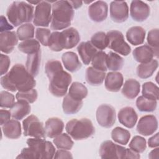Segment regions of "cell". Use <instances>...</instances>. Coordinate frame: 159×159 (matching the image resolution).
<instances>
[{
	"instance_id": "44",
	"label": "cell",
	"mask_w": 159,
	"mask_h": 159,
	"mask_svg": "<svg viewBox=\"0 0 159 159\" xmlns=\"http://www.w3.org/2000/svg\"><path fill=\"white\" fill-rule=\"evenodd\" d=\"M48 47L53 52H60L63 50L60 39V32L54 31L50 37Z\"/></svg>"
},
{
	"instance_id": "48",
	"label": "cell",
	"mask_w": 159,
	"mask_h": 159,
	"mask_svg": "<svg viewBox=\"0 0 159 159\" xmlns=\"http://www.w3.org/2000/svg\"><path fill=\"white\" fill-rule=\"evenodd\" d=\"M1 60H0V70H1V75L3 76L6 74L11 63L10 58L9 56L6 55H4L2 53L1 54Z\"/></svg>"
},
{
	"instance_id": "19",
	"label": "cell",
	"mask_w": 159,
	"mask_h": 159,
	"mask_svg": "<svg viewBox=\"0 0 159 159\" xmlns=\"http://www.w3.org/2000/svg\"><path fill=\"white\" fill-rule=\"evenodd\" d=\"M124 83L122 73L117 71L109 72L105 78V88L111 92H118Z\"/></svg>"
},
{
	"instance_id": "11",
	"label": "cell",
	"mask_w": 159,
	"mask_h": 159,
	"mask_svg": "<svg viewBox=\"0 0 159 159\" xmlns=\"http://www.w3.org/2000/svg\"><path fill=\"white\" fill-rule=\"evenodd\" d=\"M96 116L99 125L105 128H111L116 122V110L111 105L102 104L98 107Z\"/></svg>"
},
{
	"instance_id": "8",
	"label": "cell",
	"mask_w": 159,
	"mask_h": 159,
	"mask_svg": "<svg viewBox=\"0 0 159 159\" xmlns=\"http://www.w3.org/2000/svg\"><path fill=\"white\" fill-rule=\"evenodd\" d=\"M22 128L24 136L42 139H45L47 137L43 123L34 115H30L23 120Z\"/></svg>"
},
{
	"instance_id": "26",
	"label": "cell",
	"mask_w": 159,
	"mask_h": 159,
	"mask_svg": "<svg viewBox=\"0 0 159 159\" xmlns=\"http://www.w3.org/2000/svg\"><path fill=\"white\" fill-rule=\"evenodd\" d=\"M146 32L140 26H134L128 29L126 32L127 41L133 45H139L143 43Z\"/></svg>"
},
{
	"instance_id": "22",
	"label": "cell",
	"mask_w": 159,
	"mask_h": 159,
	"mask_svg": "<svg viewBox=\"0 0 159 159\" xmlns=\"http://www.w3.org/2000/svg\"><path fill=\"white\" fill-rule=\"evenodd\" d=\"M2 132L4 136L9 139H17L22 134L20 123L16 119H10L6 123L1 125Z\"/></svg>"
},
{
	"instance_id": "4",
	"label": "cell",
	"mask_w": 159,
	"mask_h": 159,
	"mask_svg": "<svg viewBox=\"0 0 159 159\" xmlns=\"http://www.w3.org/2000/svg\"><path fill=\"white\" fill-rule=\"evenodd\" d=\"M75 12L68 1H57L52 6L50 27L54 30H63L68 27L73 19Z\"/></svg>"
},
{
	"instance_id": "20",
	"label": "cell",
	"mask_w": 159,
	"mask_h": 159,
	"mask_svg": "<svg viewBox=\"0 0 159 159\" xmlns=\"http://www.w3.org/2000/svg\"><path fill=\"white\" fill-rule=\"evenodd\" d=\"M64 123L58 117L49 118L45 123V132L46 136L49 138H55L62 133L64 129Z\"/></svg>"
},
{
	"instance_id": "13",
	"label": "cell",
	"mask_w": 159,
	"mask_h": 159,
	"mask_svg": "<svg viewBox=\"0 0 159 159\" xmlns=\"http://www.w3.org/2000/svg\"><path fill=\"white\" fill-rule=\"evenodd\" d=\"M158 129V120L153 115L142 116L137 125V132L144 136L152 135Z\"/></svg>"
},
{
	"instance_id": "10",
	"label": "cell",
	"mask_w": 159,
	"mask_h": 159,
	"mask_svg": "<svg viewBox=\"0 0 159 159\" xmlns=\"http://www.w3.org/2000/svg\"><path fill=\"white\" fill-rule=\"evenodd\" d=\"M52 5L48 1H40L35 7L33 24L35 26L48 27L52 20Z\"/></svg>"
},
{
	"instance_id": "33",
	"label": "cell",
	"mask_w": 159,
	"mask_h": 159,
	"mask_svg": "<svg viewBox=\"0 0 159 159\" xmlns=\"http://www.w3.org/2000/svg\"><path fill=\"white\" fill-rule=\"evenodd\" d=\"M124 58L119 54L109 52L107 54V68L112 71H117L122 69L124 65Z\"/></svg>"
},
{
	"instance_id": "45",
	"label": "cell",
	"mask_w": 159,
	"mask_h": 159,
	"mask_svg": "<svg viewBox=\"0 0 159 159\" xmlns=\"http://www.w3.org/2000/svg\"><path fill=\"white\" fill-rule=\"evenodd\" d=\"M38 97V93L36 89H32L26 91H18L16 95L17 101L22 100L29 103L34 102Z\"/></svg>"
},
{
	"instance_id": "15",
	"label": "cell",
	"mask_w": 159,
	"mask_h": 159,
	"mask_svg": "<svg viewBox=\"0 0 159 159\" xmlns=\"http://www.w3.org/2000/svg\"><path fill=\"white\" fill-rule=\"evenodd\" d=\"M108 14V5L103 1H94L88 7V15L94 22H101L106 19Z\"/></svg>"
},
{
	"instance_id": "24",
	"label": "cell",
	"mask_w": 159,
	"mask_h": 159,
	"mask_svg": "<svg viewBox=\"0 0 159 159\" xmlns=\"http://www.w3.org/2000/svg\"><path fill=\"white\" fill-rule=\"evenodd\" d=\"M62 63L68 71L75 73L78 71L82 66L78 55L73 52H66L61 56Z\"/></svg>"
},
{
	"instance_id": "6",
	"label": "cell",
	"mask_w": 159,
	"mask_h": 159,
	"mask_svg": "<svg viewBox=\"0 0 159 159\" xmlns=\"http://www.w3.org/2000/svg\"><path fill=\"white\" fill-rule=\"evenodd\" d=\"M65 130L67 134L76 140L86 139L95 132V128L91 120L87 118L69 120L66 124Z\"/></svg>"
},
{
	"instance_id": "28",
	"label": "cell",
	"mask_w": 159,
	"mask_h": 159,
	"mask_svg": "<svg viewBox=\"0 0 159 159\" xmlns=\"http://www.w3.org/2000/svg\"><path fill=\"white\" fill-rule=\"evenodd\" d=\"M106 75L105 71L97 70L93 66H89L86 70L85 78L89 84L91 86H99L103 83Z\"/></svg>"
},
{
	"instance_id": "54",
	"label": "cell",
	"mask_w": 159,
	"mask_h": 159,
	"mask_svg": "<svg viewBox=\"0 0 159 159\" xmlns=\"http://www.w3.org/2000/svg\"><path fill=\"white\" fill-rule=\"evenodd\" d=\"M73 9H78L81 7L83 2L81 1H68Z\"/></svg>"
},
{
	"instance_id": "32",
	"label": "cell",
	"mask_w": 159,
	"mask_h": 159,
	"mask_svg": "<svg viewBox=\"0 0 159 159\" xmlns=\"http://www.w3.org/2000/svg\"><path fill=\"white\" fill-rule=\"evenodd\" d=\"M68 94L75 99L83 101L88 95V89L81 83L75 81L70 85Z\"/></svg>"
},
{
	"instance_id": "50",
	"label": "cell",
	"mask_w": 159,
	"mask_h": 159,
	"mask_svg": "<svg viewBox=\"0 0 159 159\" xmlns=\"http://www.w3.org/2000/svg\"><path fill=\"white\" fill-rule=\"evenodd\" d=\"M11 117V113L10 111L6 109H1L0 111V124L2 125L7 121H9Z\"/></svg>"
},
{
	"instance_id": "35",
	"label": "cell",
	"mask_w": 159,
	"mask_h": 159,
	"mask_svg": "<svg viewBox=\"0 0 159 159\" xmlns=\"http://www.w3.org/2000/svg\"><path fill=\"white\" fill-rule=\"evenodd\" d=\"M135 103L137 109L141 112H153L157 106V101L147 98L143 96H139Z\"/></svg>"
},
{
	"instance_id": "37",
	"label": "cell",
	"mask_w": 159,
	"mask_h": 159,
	"mask_svg": "<svg viewBox=\"0 0 159 159\" xmlns=\"http://www.w3.org/2000/svg\"><path fill=\"white\" fill-rule=\"evenodd\" d=\"M53 139V142L58 149L68 150L72 148L74 144L71 137L66 133H61Z\"/></svg>"
},
{
	"instance_id": "2",
	"label": "cell",
	"mask_w": 159,
	"mask_h": 159,
	"mask_svg": "<svg viewBox=\"0 0 159 159\" xmlns=\"http://www.w3.org/2000/svg\"><path fill=\"white\" fill-rule=\"evenodd\" d=\"M1 84L3 88L12 92L26 91L34 89L36 81L23 65L16 64L1 76Z\"/></svg>"
},
{
	"instance_id": "23",
	"label": "cell",
	"mask_w": 159,
	"mask_h": 159,
	"mask_svg": "<svg viewBox=\"0 0 159 159\" xmlns=\"http://www.w3.org/2000/svg\"><path fill=\"white\" fill-rule=\"evenodd\" d=\"M132 55L134 60L140 63H145L153 60L154 56L153 50L148 45H143L135 48Z\"/></svg>"
},
{
	"instance_id": "53",
	"label": "cell",
	"mask_w": 159,
	"mask_h": 159,
	"mask_svg": "<svg viewBox=\"0 0 159 159\" xmlns=\"http://www.w3.org/2000/svg\"><path fill=\"white\" fill-rule=\"evenodd\" d=\"M159 148L155 147V149L152 150L148 154L149 158H159Z\"/></svg>"
},
{
	"instance_id": "41",
	"label": "cell",
	"mask_w": 159,
	"mask_h": 159,
	"mask_svg": "<svg viewBox=\"0 0 159 159\" xmlns=\"http://www.w3.org/2000/svg\"><path fill=\"white\" fill-rule=\"evenodd\" d=\"M147 40L148 45L154 51V56L158 57L159 54V30L158 29L150 30L147 35Z\"/></svg>"
},
{
	"instance_id": "36",
	"label": "cell",
	"mask_w": 159,
	"mask_h": 159,
	"mask_svg": "<svg viewBox=\"0 0 159 159\" xmlns=\"http://www.w3.org/2000/svg\"><path fill=\"white\" fill-rule=\"evenodd\" d=\"M19 51L26 54H32L40 50V45L35 39H28L22 41L18 45Z\"/></svg>"
},
{
	"instance_id": "27",
	"label": "cell",
	"mask_w": 159,
	"mask_h": 159,
	"mask_svg": "<svg viewBox=\"0 0 159 159\" xmlns=\"http://www.w3.org/2000/svg\"><path fill=\"white\" fill-rule=\"evenodd\" d=\"M140 90V84L138 81L135 79H128L123 84L121 92L126 98L133 99L138 96Z\"/></svg>"
},
{
	"instance_id": "7",
	"label": "cell",
	"mask_w": 159,
	"mask_h": 159,
	"mask_svg": "<svg viewBox=\"0 0 159 159\" xmlns=\"http://www.w3.org/2000/svg\"><path fill=\"white\" fill-rule=\"evenodd\" d=\"M107 47L123 56H127L131 52V48L125 42L122 33L119 30H112L107 34Z\"/></svg>"
},
{
	"instance_id": "3",
	"label": "cell",
	"mask_w": 159,
	"mask_h": 159,
	"mask_svg": "<svg viewBox=\"0 0 159 159\" xmlns=\"http://www.w3.org/2000/svg\"><path fill=\"white\" fill-rule=\"evenodd\" d=\"M28 147L24 148L16 158L51 159L55 153L52 143L42 138H30L26 142Z\"/></svg>"
},
{
	"instance_id": "29",
	"label": "cell",
	"mask_w": 159,
	"mask_h": 159,
	"mask_svg": "<svg viewBox=\"0 0 159 159\" xmlns=\"http://www.w3.org/2000/svg\"><path fill=\"white\" fill-rule=\"evenodd\" d=\"M158 66L157 60L153 59L145 63H140L137 67V75L142 79H147L151 77Z\"/></svg>"
},
{
	"instance_id": "47",
	"label": "cell",
	"mask_w": 159,
	"mask_h": 159,
	"mask_svg": "<svg viewBox=\"0 0 159 159\" xmlns=\"http://www.w3.org/2000/svg\"><path fill=\"white\" fill-rule=\"evenodd\" d=\"M51 34L50 30L45 28L40 27L35 30L36 39L43 46H48Z\"/></svg>"
},
{
	"instance_id": "51",
	"label": "cell",
	"mask_w": 159,
	"mask_h": 159,
	"mask_svg": "<svg viewBox=\"0 0 159 159\" xmlns=\"http://www.w3.org/2000/svg\"><path fill=\"white\" fill-rule=\"evenodd\" d=\"M12 29H13V26H12L8 23L6 18L4 16H1V27H0L1 32L10 31V30H12Z\"/></svg>"
},
{
	"instance_id": "39",
	"label": "cell",
	"mask_w": 159,
	"mask_h": 159,
	"mask_svg": "<svg viewBox=\"0 0 159 159\" xmlns=\"http://www.w3.org/2000/svg\"><path fill=\"white\" fill-rule=\"evenodd\" d=\"M107 54L102 50H99L96 52L91 60L92 66L97 70L106 71L107 68Z\"/></svg>"
},
{
	"instance_id": "30",
	"label": "cell",
	"mask_w": 159,
	"mask_h": 159,
	"mask_svg": "<svg viewBox=\"0 0 159 159\" xmlns=\"http://www.w3.org/2000/svg\"><path fill=\"white\" fill-rule=\"evenodd\" d=\"M83 101L76 100L71 98L68 94L64 96L62 102L63 111L66 114H73L78 112L82 107Z\"/></svg>"
},
{
	"instance_id": "9",
	"label": "cell",
	"mask_w": 159,
	"mask_h": 159,
	"mask_svg": "<svg viewBox=\"0 0 159 159\" xmlns=\"http://www.w3.org/2000/svg\"><path fill=\"white\" fill-rule=\"evenodd\" d=\"M127 148L114 143L111 140L103 142L99 147V155L102 158L126 159Z\"/></svg>"
},
{
	"instance_id": "5",
	"label": "cell",
	"mask_w": 159,
	"mask_h": 159,
	"mask_svg": "<svg viewBox=\"0 0 159 159\" xmlns=\"http://www.w3.org/2000/svg\"><path fill=\"white\" fill-rule=\"evenodd\" d=\"M34 7L25 1H14L8 7L6 15L14 27L30 23L34 19Z\"/></svg>"
},
{
	"instance_id": "31",
	"label": "cell",
	"mask_w": 159,
	"mask_h": 159,
	"mask_svg": "<svg viewBox=\"0 0 159 159\" xmlns=\"http://www.w3.org/2000/svg\"><path fill=\"white\" fill-rule=\"evenodd\" d=\"M41 60V51L39 50L37 52L29 54L27 57L25 68L29 73L35 77L39 71L40 64Z\"/></svg>"
},
{
	"instance_id": "18",
	"label": "cell",
	"mask_w": 159,
	"mask_h": 159,
	"mask_svg": "<svg viewBox=\"0 0 159 159\" xmlns=\"http://www.w3.org/2000/svg\"><path fill=\"white\" fill-rule=\"evenodd\" d=\"M117 117L119 122L129 129L133 128L138 119L137 114L134 109L129 106L122 108L118 112Z\"/></svg>"
},
{
	"instance_id": "17",
	"label": "cell",
	"mask_w": 159,
	"mask_h": 159,
	"mask_svg": "<svg viewBox=\"0 0 159 159\" xmlns=\"http://www.w3.org/2000/svg\"><path fill=\"white\" fill-rule=\"evenodd\" d=\"M18 37L14 31H6L0 34L1 51L5 53H11L18 43Z\"/></svg>"
},
{
	"instance_id": "25",
	"label": "cell",
	"mask_w": 159,
	"mask_h": 159,
	"mask_svg": "<svg viewBox=\"0 0 159 159\" xmlns=\"http://www.w3.org/2000/svg\"><path fill=\"white\" fill-rule=\"evenodd\" d=\"M10 109L11 117L18 120L24 119L31 111V107L29 103L22 100L15 102L13 106Z\"/></svg>"
},
{
	"instance_id": "52",
	"label": "cell",
	"mask_w": 159,
	"mask_h": 159,
	"mask_svg": "<svg viewBox=\"0 0 159 159\" xmlns=\"http://www.w3.org/2000/svg\"><path fill=\"white\" fill-rule=\"evenodd\" d=\"M148 145L150 148H155L159 146V133L157 132L156 134L151 137L148 140Z\"/></svg>"
},
{
	"instance_id": "14",
	"label": "cell",
	"mask_w": 159,
	"mask_h": 159,
	"mask_svg": "<svg viewBox=\"0 0 159 159\" xmlns=\"http://www.w3.org/2000/svg\"><path fill=\"white\" fill-rule=\"evenodd\" d=\"M149 6L142 1H132L130 6V15L137 22H143L150 16Z\"/></svg>"
},
{
	"instance_id": "21",
	"label": "cell",
	"mask_w": 159,
	"mask_h": 159,
	"mask_svg": "<svg viewBox=\"0 0 159 159\" xmlns=\"http://www.w3.org/2000/svg\"><path fill=\"white\" fill-rule=\"evenodd\" d=\"M77 51L83 63L86 65L91 62L93 58L98 52L97 48L93 45L90 41L81 42L78 45Z\"/></svg>"
},
{
	"instance_id": "49",
	"label": "cell",
	"mask_w": 159,
	"mask_h": 159,
	"mask_svg": "<svg viewBox=\"0 0 159 159\" xmlns=\"http://www.w3.org/2000/svg\"><path fill=\"white\" fill-rule=\"evenodd\" d=\"M54 158H73V156L71 152L68 150L59 149L55 152L53 157Z\"/></svg>"
},
{
	"instance_id": "42",
	"label": "cell",
	"mask_w": 159,
	"mask_h": 159,
	"mask_svg": "<svg viewBox=\"0 0 159 159\" xmlns=\"http://www.w3.org/2000/svg\"><path fill=\"white\" fill-rule=\"evenodd\" d=\"M93 45L99 50H104L107 47L108 40L106 33L102 31L98 32L93 34L90 40Z\"/></svg>"
},
{
	"instance_id": "40",
	"label": "cell",
	"mask_w": 159,
	"mask_h": 159,
	"mask_svg": "<svg viewBox=\"0 0 159 159\" xmlns=\"http://www.w3.org/2000/svg\"><path fill=\"white\" fill-rule=\"evenodd\" d=\"M18 39L25 40L34 37V26L30 23H25L19 27L16 32Z\"/></svg>"
},
{
	"instance_id": "46",
	"label": "cell",
	"mask_w": 159,
	"mask_h": 159,
	"mask_svg": "<svg viewBox=\"0 0 159 159\" xmlns=\"http://www.w3.org/2000/svg\"><path fill=\"white\" fill-rule=\"evenodd\" d=\"M15 103L14 96L6 91L0 93V107L1 108H11Z\"/></svg>"
},
{
	"instance_id": "12",
	"label": "cell",
	"mask_w": 159,
	"mask_h": 159,
	"mask_svg": "<svg viewBox=\"0 0 159 159\" xmlns=\"http://www.w3.org/2000/svg\"><path fill=\"white\" fill-rule=\"evenodd\" d=\"M110 16L117 23L126 21L129 17V7L125 1H112L110 4Z\"/></svg>"
},
{
	"instance_id": "16",
	"label": "cell",
	"mask_w": 159,
	"mask_h": 159,
	"mask_svg": "<svg viewBox=\"0 0 159 159\" xmlns=\"http://www.w3.org/2000/svg\"><path fill=\"white\" fill-rule=\"evenodd\" d=\"M60 39L63 49H71L78 44L80 35L76 29L69 27L60 32Z\"/></svg>"
},
{
	"instance_id": "1",
	"label": "cell",
	"mask_w": 159,
	"mask_h": 159,
	"mask_svg": "<svg viewBox=\"0 0 159 159\" xmlns=\"http://www.w3.org/2000/svg\"><path fill=\"white\" fill-rule=\"evenodd\" d=\"M45 71L49 80L50 93L58 98L65 96L72 81L71 75L63 70L61 62L57 60L48 61Z\"/></svg>"
},
{
	"instance_id": "38",
	"label": "cell",
	"mask_w": 159,
	"mask_h": 159,
	"mask_svg": "<svg viewBox=\"0 0 159 159\" xmlns=\"http://www.w3.org/2000/svg\"><path fill=\"white\" fill-rule=\"evenodd\" d=\"M142 96L154 100H158L159 99V89L158 87L155 83L148 81L142 84Z\"/></svg>"
},
{
	"instance_id": "34",
	"label": "cell",
	"mask_w": 159,
	"mask_h": 159,
	"mask_svg": "<svg viewBox=\"0 0 159 159\" xmlns=\"http://www.w3.org/2000/svg\"><path fill=\"white\" fill-rule=\"evenodd\" d=\"M111 138L115 142L125 145L130 140V133L122 127H116L111 132Z\"/></svg>"
},
{
	"instance_id": "43",
	"label": "cell",
	"mask_w": 159,
	"mask_h": 159,
	"mask_svg": "<svg viewBox=\"0 0 159 159\" xmlns=\"http://www.w3.org/2000/svg\"><path fill=\"white\" fill-rule=\"evenodd\" d=\"M129 148L134 152L140 153H143L147 148L146 140L139 135L134 136L129 144Z\"/></svg>"
}]
</instances>
